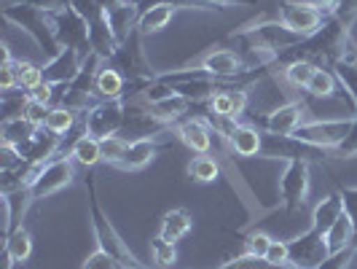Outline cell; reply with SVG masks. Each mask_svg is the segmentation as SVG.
Masks as SVG:
<instances>
[{
  "instance_id": "1",
  "label": "cell",
  "mask_w": 357,
  "mask_h": 269,
  "mask_svg": "<svg viewBox=\"0 0 357 269\" xmlns=\"http://www.w3.org/2000/svg\"><path fill=\"white\" fill-rule=\"evenodd\" d=\"M6 19L8 22H17L24 33H30L33 41L40 46V52L46 54V59H52L62 52V46L56 43V36H54V22L52 14L40 11V8H33V6H6Z\"/></svg>"
},
{
  "instance_id": "2",
  "label": "cell",
  "mask_w": 357,
  "mask_h": 269,
  "mask_svg": "<svg viewBox=\"0 0 357 269\" xmlns=\"http://www.w3.org/2000/svg\"><path fill=\"white\" fill-rule=\"evenodd\" d=\"M52 22H54V36H56V43H59L62 49H78L84 57L91 54L89 19L81 17L73 6H68V8H62V11L52 14Z\"/></svg>"
},
{
  "instance_id": "3",
  "label": "cell",
  "mask_w": 357,
  "mask_h": 269,
  "mask_svg": "<svg viewBox=\"0 0 357 269\" xmlns=\"http://www.w3.org/2000/svg\"><path fill=\"white\" fill-rule=\"evenodd\" d=\"M91 218H94L91 226H94V237H97V248H102V251H107L110 256H116L126 269H145L143 264H140V259L129 251L124 237L113 229V224L107 221L105 215L100 213L97 202H91Z\"/></svg>"
},
{
  "instance_id": "4",
  "label": "cell",
  "mask_w": 357,
  "mask_h": 269,
  "mask_svg": "<svg viewBox=\"0 0 357 269\" xmlns=\"http://www.w3.org/2000/svg\"><path fill=\"white\" fill-rule=\"evenodd\" d=\"M126 103L124 100H100L84 113V129L94 138L119 135L124 126Z\"/></svg>"
},
{
  "instance_id": "5",
  "label": "cell",
  "mask_w": 357,
  "mask_h": 269,
  "mask_svg": "<svg viewBox=\"0 0 357 269\" xmlns=\"http://www.w3.org/2000/svg\"><path fill=\"white\" fill-rule=\"evenodd\" d=\"M280 22L285 24L290 33H296L298 38H312L317 36L325 24V14L317 11L314 6H309L304 0H285L280 6Z\"/></svg>"
},
{
  "instance_id": "6",
  "label": "cell",
  "mask_w": 357,
  "mask_h": 269,
  "mask_svg": "<svg viewBox=\"0 0 357 269\" xmlns=\"http://www.w3.org/2000/svg\"><path fill=\"white\" fill-rule=\"evenodd\" d=\"M349 124L352 122H344V119H339V122H333V119H312L293 138L314 145V148H322V151H336L341 140L347 138Z\"/></svg>"
},
{
  "instance_id": "7",
  "label": "cell",
  "mask_w": 357,
  "mask_h": 269,
  "mask_svg": "<svg viewBox=\"0 0 357 269\" xmlns=\"http://www.w3.org/2000/svg\"><path fill=\"white\" fill-rule=\"evenodd\" d=\"M73 178H75V161H73V157H56V159H52L43 167L40 178H38L36 186L30 189V199L38 202V199L52 197L56 191L68 189L73 183Z\"/></svg>"
},
{
  "instance_id": "8",
  "label": "cell",
  "mask_w": 357,
  "mask_h": 269,
  "mask_svg": "<svg viewBox=\"0 0 357 269\" xmlns=\"http://www.w3.org/2000/svg\"><path fill=\"white\" fill-rule=\"evenodd\" d=\"M287 245H290V267L293 269H317L331 256L328 245H325V234L314 232V229L298 234Z\"/></svg>"
},
{
  "instance_id": "9",
  "label": "cell",
  "mask_w": 357,
  "mask_h": 269,
  "mask_svg": "<svg viewBox=\"0 0 357 269\" xmlns=\"http://www.w3.org/2000/svg\"><path fill=\"white\" fill-rule=\"evenodd\" d=\"M312 189V173H309V161H287L282 180H280V194L285 199L290 210L301 208L309 197Z\"/></svg>"
},
{
  "instance_id": "10",
  "label": "cell",
  "mask_w": 357,
  "mask_h": 269,
  "mask_svg": "<svg viewBox=\"0 0 357 269\" xmlns=\"http://www.w3.org/2000/svg\"><path fill=\"white\" fill-rule=\"evenodd\" d=\"M167 124H161L159 119L151 113V108L135 100V103H126V116H124V126H121V138H126L129 143L132 140H143V138H153L156 132H161Z\"/></svg>"
},
{
  "instance_id": "11",
  "label": "cell",
  "mask_w": 357,
  "mask_h": 269,
  "mask_svg": "<svg viewBox=\"0 0 357 269\" xmlns=\"http://www.w3.org/2000/svg\"><path fill=\"white\" fill-rule=\"evenodd\" d=\"M89 57V54H86ZM86 57L78 52V49H62V52L52 57L46 65H43V78L49 81V84H70L78 78V73L84 71V62H86Z\"/></svg>"
},
{
  "instance_id": "12",
  "label": "cell",
  "mask_w": 357,
  "mask_h": 269,
  "mask_svg": "<svg viewBox=\"0 0 357 269\" xmlns=\"http://www.w3.org/2000/svg\"><path fill=\"white\" fill-rule=\"evenodd\" d=\"M306 116H309L306 103H296V100H290V103L280 106L277 110H271V113L266 116V132L268 135H282V138H290V135H296V132L306 124Z\"/></svg>"
},
{
  "instance_id": "13",
  "label": "cell",
  "mask_w": 357,
  "mask_h": 269,
  "mask_svg": "<svg viewBox=\"0 0 357 269\" xmlns=\"http://www.w3.org/2000/svg\"><path fill=\"white\" fill-rule=\"evenodd\" d=\"M199 71L215 75V78H234L239 73H245V62L236 52L229 49H215V52L204 54L202 62H199Z\"/></svg>"
},
{
  "instance_id": "14",
  "label": "cell",
  "mask_w": 357,
  "mask_h": 269,
  "mask_svg": "<svg viewBox=\"0 0 357 269\" xmlns=\"http://www.w3.org/2000/svg\"><path fill=\"white\" fill-rule=\"evenodd\" d=\"M89 46H91V52L97 54V57H102L105 62L119 52V41L113 36V30H110V24H107L102 8L89 19Z\"/></svg>"
},
{
  "instance_id": "15",
  "label": "cell",
  "mask_w": 357,
  "mask_h": 269,
  "mask_svg": "<svg viewBox=\"0 0 357 269\" xmlns=\"http://www.w3.org/2000/svg\"><path fill=\"white\" fill-rule=\"evenodd\" d=\"M226 140H229V145H231V151L236 157H258L264 151V132L250 124H236L234 122V126L226 135Z\"/></svg>"
},
{
  "instance_id": "16",
  "label": "cell",
  "mask_w": 357,
  "mask_h": 269,
  "mask_svg": "<svg viewBox=\"0 0 357 269\" xmlns=\"http://www.w3.org/2000/svg\"><path fill=\"white\" fill-rule=\"evenodd\" d=\"M113 30V36L119 41V46H124L129 38L135 36V27L140 22V6H121V8H113V11H102Z\"/></svg>"
},
{
  "instance_id": "17",
  "label": "cell",
  "mask_w": 357,
  "mask_h": 269,
  "mask_svg": "<svg viewBox=\"0 0 357 269\" xmlns=\"http://www.w3.org/2000/svg\"><path fill=\"white\" fill-rule=\"evenodd\" d=\"M178 138L185 148H191L194 154H207L213 148V132L202 119H188L178 126Z\"/></svg>"
},
{
  "instance_id": "18",
  "label": "cell",
  "mask_w": 357,
  "mask_h": 269,
  "mask_svg": "<svg viewBox=\"0 0 357 269\" xmlns=\"http://www.w3.org/2000/svg\"><path fill=\"white\" fill-rule=\"evenodd\" d=\"M355 237H357V226L355 221L349 218V213L344 210L339 221L325 232V245H328V253H344V251H352L355 245Z\"/></svg>"
},
{
  "instance_id": "19",
  "label": "cell",
  "mask_w": 357,
  "mask_h": 269,
  "mask_svg": "<svg viewBox=\"0 0 357 269\" xmlns=\"http://www.w3.org/2000/svg\"><path fill=\"white\" fill-rule=\"evenodd\" d=\"M344 210L347 208H344V197L341 194H331V197L320 199L314 205V210H312V229L325 234L344 215Z\"/></svg>"
},
{
  "instance_id": "20",
  "label": "cell",
  "mask_w": 357,
  "mask_h": 269,
  "mask_svg": "<svg viewBox=\"0 0 357 269\" xmlns=\"http://www.w3.org/2000/svg\"><path fill=\"white\" fill-rule=\"evenodd\" d=\"M175 6L172 3H156V6H151V8H145L143 14H140V22H137V33L140 36H156V33H161L169 22H172V17H175Z\"/></svg>"
},
{
  "instance_id": "21",
  "label": "cell",
  "mask_w": 357,
  "mask_h": 269,
  "mask_svg": "<svg viewBox=\"0 0 357 269\" xmlns=\"http://www.w3.org/2000/svg\"><path fill=\"white\" fill-rule=\"evenodd\" d=\"M156 154H159V143H156L153 138L132 140L119 167H121V170H129V173H135V170H143V167H148V164L153 161V157H156Z\"/></svg>"
},
{
  "instance_id": "22",
  "label": "cell",
  "mask_w": 357,
  "mask_h": 269,
  "mask_svg": "<svg viewBox=\"0 0 357 269\" xmlns=\"http://www.w3.org/2000/svg\"><path fill=\"white\" fill-rule=\"evenodd\" d=\"M124 89H126V78L116 71V68H110L105 62V65L97 71V78H94V94H97L100 100H121V97H124Z\"/></svg>"
},
{
  "instance_id": "23",
  "label": "cell",
  "mask_w": 357,
  "mask_h": 269,
  "mask_svg": "<svg viewBox=\"0 0 357 269\" xmlns=\"http://www.w3.org/2000/svg\"><path fill=\"white\" fill-rule=\"evenodd\" d=\"M38 129H40V126L30 124L24 116H19V119H6V122H3V129H0L3 145H14V148L22 151V148H27V145L33 143Z\"/></svg>"
},
{
  "instance_id": "24",
  "label": "cell",
  "mask_w": 357,
  "mask_h": 269,
  "mask_svg": "<svg viewBox=\"0 0 357 269\" xmlns=\"http://www.w3.org/2000/svg\"><path fill=\"white\" fill-rule=\"evenodd\" d=\"M191 226H194L191 213H188V210H183V208H175V210L164 213L159 234L164 237V240H169V242H178V240H183L185 234L191 232Z\"/></svg>"
},
{
  "instance_id": "25",
  "label": "cell",
  "mask_w": 357,
  "mask_h": 269,
  "mask_svg": "<svg viewBox=\"0 0 357 269\" xmlns=\"http://www.w3.org/2000/svg\"><path fill=\"white\" fill-rule=\"evenodd\" d=\"M70 157L75 164L81 167H94L102 161V148H100V138H94L89 132H84L75 143L70 145Z\"/></svg>"
},
{
  "instance_id": "26",
  "label": "cell",
  "mask_w": 357,
  "mask_h": 269,
  "mask_svg": "<svg viewBox=\"0 0 357 269\" xmlns=\"http://www.w3.org/2000/svg\"><path fill=\"white\" fill-rule=\"evenodd\" d=\"M306 92L314 100H333L339 94V75H336V71L317 68L314 75H312V81H309V87H306Z\"/></svg>"
},
{
  "instance_id": "27",
  "label": "cell",
  "mask_w": 357,
  "mask_h": 269,
  "mask_svg": "<svg viewBox=\"0 0 357 269\" xmlns=\"http://www.w3.org/2000/svg\"><path fill=\"white\" fill-rule=\"evenodd\" d=\"M188 106H191V100H185L180 92H175V94H169V97H164V100H159V103H153L151 108V113L159 119L161 124H172V122H178L180 116L188 110Z\"/></svg>"
},
{
  "instance_id": "28",
  "label": "cell",
  "mask_w": 357,
  "mask_h": 269,
  "mask_svg": "<svg viewBox=\"0 0 357 269\" xmlns=\"http://www.w3.org/2000/svg\"><path fill=\"white\" fill-rule=\"evenodd\" d=\"M33 253V237L27 229L17 226L14 232L6 237V259H11L14 264H24Z\"/></svg>"
},
{
  "instance_id": "29",
  "label": "cell",
  "mask_w": 357,
  "mask_h": 269,
  "mask_svg": "<svg viewBox=\"0 0 357 269\" xmlns=\"http://www.w3.org/2000/svg\"><path fill=\"white\" fill-rule=\"evenodd\" d=\"M75 122H78V113H75V110H70V108H65V106H56L49 110L46 124L43 126H46L52 135H56V138H65V135L73 132Z\"/></svg>"
},
{
  "instance_id": "30",
  "label": "cell",
  "mask_w": 357,
  "mask_h": 269,
  "mask_svg": "<svg viewBox=\"0 0 357 269\" xmlns=\"http://www.w3.org/2000/svg\"><path fill=\"white\" fill-rule=\"evenodd\" d=\"M185 173H188V178L197 180V183H213L220 175V164L213 157H207V154H199V157L188 161Z\"/></svg>"
},
{
  "instance_id": "31",
  "label": "cell",
  "mask_w": 357,
  "mask_h": 269,
  "mask_svg": "<svg viewBox=\"0 0 357 269\" xmlns=\"http://www.w3.org/2000/svg\"><path fill=\"white\" fill-rule=\"evenodd\" d=\"M314 71H317V65H314L312 59H290L287 68L282 71V75H285V81L290 87L306 89L309 81H312V75H314Z\"/></svg>"
},
{
  "instance_id": "32",
  "label": "cell",
  "mask_w": 357,
  "mask_h": 269,
  "mask_svg": "<svg viewBox=\"0 0 357 269\" xmlns=\"http://www.w3.org/2000/svg\"><path fill=\"white\" fill-rule=\"evenodd\" d=\"M17 65V75H19V89L33 92L36 87H40L46 78H43V68L30 62V59H14Z\"/></svg>"
},
{
  "instance_id": "33",
  "label": "cell",
  "mask_w": 357,
  "mask_h": 269,
  "mask_svg": "<svg viewBox=\"0 0 357 269\" xmlns=\"http://www.w3.org/2000/svg\"><path fill=\"white\" fill-rule=\"evenodd\" d=\"M151 256H153V264L161 269L172 267L175 261H178V251H175V242H169V240H164V237H153L151 240Z\"/></svg>"
},
{
  "instance_id": "34",
  "label": "cell",
  "mask_w": 357,
  "mask_h": 269,
  "mask_svg": "<svg viewBox=\"0 0 357 269\" xmlns=\"http://www.w3.org/2000/svg\"><path fill=\"white\" fill-rule=\"evenodd\" d=\"M100 148H102V161L119 167L124 159L126 148H129V140L121 135H107V138H100Z\"/></svg>"
},
{
  "instance_id": "35",
  "label": "cell",
  "mask_w": 357,
  "mask_h": 269,
  "mask_svg": "<svg viewBox=\"0 0 357 269\" xmlns=\"http://www.w3.org/2000/svg\"><path fill=\"white\" fill-rule=\"evenodd\" d=\"M27 103H30V92H3V122L24 116Z\"/></svg>"
},
{
  "instance_id": "36",
  "label": "cell",
  "mask_w": 357,
  "mask_h": 269,
  "mask_svg": "<svg viewBox=\"0 0 357 269\" xmlns=\"http://www.w3.org/2000/svg\"><path fill=\"white\" fill-rule=\"evenodd\" d=\"M333 71L339 75V84L347 89L352 106L357 108V62H336Z\"/></svg>"
},
{
  "instance_id": "37",
  "label": "cell",
  "mask_w": 357,
  "mask_h": 269,
  "mask_svg": "<svg viewBox=\"0 0 357 269\" xmlns=\"http://www.w3.org/2000/svg\"><path fill=\"white\" fill-rule=\"evenodd\" d=\"M81 269H126V267L116 256H110L107 251L97 248V251H91L89 256H86V261H84Z\"/></svg>"
},
{
  "instance_id": "38",
  "label": "cell",
  "mask_w": 357,
  "mask_h": 269,
  "mask_svg": "<svg viewBox=\"0 0 357 269\" xmlns=\"http://www.w3.org/2000/svg\"><path fill=\"white\" fill-rule=\"evenodd\" d=\"M271 245V237L266 232H250L245 237V256L250 259H264Z\"/></svg>"
},
{
  "instance_id": "39",
  "label": "cell",
  "mask_w": 357,
  "mask_h": 269,
  "mask_svg": "<svg viewBox=\"0 0 357 269\" xmlns=\"http://www.w3.org/2000/svg\"><path fill=\"white\" fill-rule=\"evenodd\" d=\"M210 113L213 119H234L231 116V92L229 89H218L210 97Z\"/></svg>"
},
{
  "instance_id": "40",
  "label": "cell",
  "mask_w": 357,
  "mask_h": 269,
  "mask_svg": "<svg viewBox=\"0 0 357 269\" xmlns=\"http://www.w3.org/2000/svg\"><path fill=\"white\" fill-rule=\"evenodd\" d=\"M264 261L274 264V267H290V245H287L285 240H271Z\"/></svg>"
},
{
  "instance_id": "41",
  "label": "cell",
  "mask_w": 357,
  "mask_h": 269,
  "mask_svg": "<svg viewBox=\"0 0 357 269\" xmlns=\"http://www.w3.org/2000/svg\"><path fill=\"white\" fill-rule=\"evenodd\" d=\"M167 3H172L175 8H229L242 0H167Z\"/></svg>"
},
{
  "instance_id": "42",
  "label": "cell",
  "mask_w": 357,
  "mask_h": 269,
  "mask_svg": "<svg viewBox=\"0 0 357 269\" xmlns=\"http://www.w3.org/2000/svg\"><path fill=\"white\" fill-rule=\"evenodd\" d=\"M231 92V116L234 122L236 119H242L245 113H248V108H250V92L245 89V87H236V89H229Z\"/></svg>"
},
{
  "instance_id": "43",
  "label": "cell",
  "mask_w": 357,
  "mask_h": 269,
  "mask_svg": "<svg viewBox=\"0 0 357 269\" xmlns=\"http://www.w3.org/2000/svg\"><path fill=\"white\" fill-rule=\"evenodd\" d=\"M336 154H339V157H344V159H352V157H357V116L352 119L349 132H347V138L339 143Z\"/></svg>"
},
{
  "instance_id": "44",
  "label": "cell",
  "mask_w": 357,
  "mask_h": 269,
  "mask_svg": "<svg viewBox=\"0 0 357 269\" xmlns=\"http://www.w3.org/2000/svg\"><path fill=\"white\" fill-rule=\"evenodd\" d=\"M357 251H344V253H333V256H328L325 261H322L317 269H349L352 267V261H355Z\"/></svg>"
},
{
  "instance_id": "45",
  "label": "cell",
  "mask_w": 357,
  "mask_h": 269,
  "mask_svg": "<svg viewBox=\"0 0 357 269\" xmlns=\"http://www.w3.org/2000/svg\"><path fill=\"white\" fill-rule=\"evenodd\" d=\"M49 110H52L49 106H43V103H36V100L30 97V103H27V108H24V119H27L30 124L43 126V124H46V116H49Z\"/></svg>"
},
{
  "instance_id": "46",
  "label": "cell",
  "mask_w": 357,
  "mask_h": 269,
  "mask_svg": "<svg viewBox=\"0 0 357 269\" xmlns=\"http://www.w3.org/2000/svg\"><path fill=\"white\" fill-rule=\"evenodd\" d=\"M17 87H19L17 65H14V62H3V65H0V89L14 92Z\"/></svg>"
},
{
  "instance_id": "47",
  "label": "cell",
  "mask_w": 357,
  "mask_h": 269,
  "mask_svg": "<svg viewBox=\"0 0 357 269\" xmlns=\"http://www.w3.org/2000/svg\"><path fill=\"white\" fill-rule=\"evenodd\" d=\"M17 3L40 8V11H46V14H56V11H62V8L73 6V0H17Z\"/></svg>"
},
{
  "instance_id": "48",
  "label": "cell",
  "mask_w": 357,
  "mask_h": 269,
  "mask_svg": "<svg viewBox=\"0 0 357 269\" xmlns=\"http://www.w3.org/2000/svg\"><path fill=\"white\" fill-rule=\"evenodd\" d=\"M30 97H33L36 103H43V106H52L54 97H56V94H54V84H49V81H43L40 87H36V89L30 92Z\"/></svg>"
},
{
  "instance_id": "49",
  "label": "cell",
  "mask_w": 357,
  "mask_h": 269,
  "mask_svg": "<svg viewBox=\"0 0 357 269\" xmlns=\"http://www.w3.org/2000/svg\"><path fill=\"white\" fill-rule=\"evenodd\" d=\"M341 197H344V208H347V213H349V218L355 221V226H357V186L355 189L341 191Z\"/></svg>"
},
{
  "instance_id": "50",
  "label": "cell",
  "mask_w": 357,
  "mask_h": 269,
  "mask_svg": "<svg viewBox=\"0 0 357 269\" xmlns=\"http://www.w3.org/2000/svg\"><path fill=\"white\" fill-rule=\"evenodd\" d=\"M304 3L314 6L325 17H328V14H339V8H341V0H304Z\"/></svg>"
},
{
  "instance_id": "51",
  "label": "cell",
  "mask_w": 357,
  "mask_h": 269,
  "mask_svg": "<svg viewBox=\"0 0 357 269\" xmlns=\"http://www.w3.org/2000/svg\"><path fill=\"white\" fill-rule=\"evenodd\" d=\"M352 248H355V251H357V237H355V245H352Z\"/></svg>"
}]
</instances>
